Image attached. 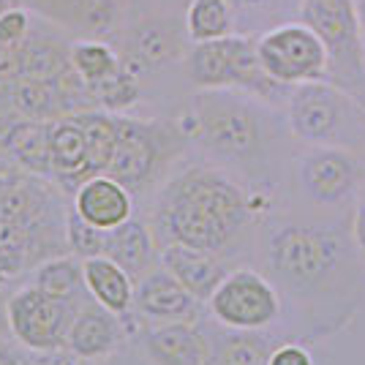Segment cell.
<instances>
[{"label":"cell","instance_id":"cell-2","mask_svg":"<svg viewBox=\"0 0 365 365\" xmlns=\"http://www.w3.org/2000/svg\"><path fill=\"white\" fill-rule=\"evenodd\" d=\"M267 213L270 197L245 185L229 169L191 164L161 182L148 221L158 245H194L235 264L259 251Z\"/></svg>","mask_w":365,"mask_h":365},{"label":"cell","instance_id":"cell-26","mask_svg":"<svg viewBox=\"0 0 365 365\" xmlns=\"http://www.w3.org/2000/svg\"><path fill=\"white\" fill-rule=\"evenodd\" d=\"M71 66L93 96L98 85H104L120 71L123 58L104 38H76L71 41Z\"/></svg>","mask_w":365,"mask_h":365},{"label":"cell","instance_id":"cell-30","mask_svg":"<svg viewBox=\"0 0 365 365\" xmlns=\"http://www.w3.org/2000/svg\"><path fill=\"white\" fill-rule=\"evenodd\" d=\"M33 31V14L25 3H16L0 14V46H19Z\"/></svg>","mask_w":365,"mask_h":365},{"label":"cell","instance_id":"cell-19","mask_svg":"<svg viewBox=\"0 0 365 365\" xmlns=\"http://www.w3.org/2000/svg\"><path fill=\"white\" fill-rule=\"evenodd\" d=\"M134 194L109 175L85 180L71 197V210L96 229H115L134 218Z\"/></svg>","mask_w":365,"mask_h":365},{"label":"cell","instance_id":"cell-36","mask_svg":"<svg viewBox=\"0 0 365 365\" xmlns=\"http://www.w3.org/2000/svg\"><path fill=\"white\" fill-rule=\"evenodd\" d=\"M357 3V16H360V31H363V41H365V0H354Z\"/></svg>","mask_w":365,"mask_h":365},{"label":"cell","instance_id":"cell-7","mask_svg":"<svg viewBox=\"0 0 365 365\" xmlns=\"http://www.w3.org/2000/svg\"><path fill=\"white\" fill-rule=\"evenodd\" d=\"M185 76L197 91H240L270 107L287 104L292 91L264 71L257 38L235 33L191 46L185 52Z\"/></svg>","mask_w":365,"mask_h":365},{"label":"cell","instance_id":"cell-4","mask_svg":"<svg viewBox=\"0 0 365 365\" xmlns=\"http://www.w3.org/2000/svg\"><path fill=\"white\" fill-rule=\"evenodd\" d=\"M66 194L46 178L0 155V257L11 281L68 251Z\"/></svg>","mask_w":365,"mask_h":365},{"label":"cell","instance_id":"cell-29","mask_svg":"<svg viewBox=\"0 0 365 365\" xmlns=\"http://www.w3.org/2000/svg\"><path fill=\"white\" fill-rule=\"evenodd\" d=\"M104 232L107 229H96L88 221H82L68 205V221H66V240L68 251L79 259L104 257Z\"/></svg>","mask_w":365,"mask_h":365},{"label":"cell","instance_id":"cell-6","mask_svg":"<svg viewBox=\"0 0 365 365\" xmlns=\"http://www.w3.org/2000/svg\"><path fill=\"white\" fill-rule=\"evenodd\" d=\"M287 128L303 145H330L365 155V104L327 79L303 82L284 104Z\"/></svg>","mask_w":365,"mask_h":365},{"label":"cell","instance_id":"cell-10","mask_svg":"<svg viewBox=\"0 0 365 365\" xmlns=\"http://www.w3.org/2000/svg\"><path fill=\"white\" fill-rule=\"evenodd\" d=\"M207 317L229 330L267 333L284 317V297L264 270L240 264L210 294Z\"/></svg>","mask_w":365,"mask_h":365},{"label":"cell","instance_id":"cell-23","mask_svg":"<svg viewBox=\"0 0 365 365\" xmlns=\"http://www.w3.org/2000/svg\"><path fill=\"white\" fill-rule=\"evenodd\" d=\"M205 330L210 341L207 365H267L270 351L278 344L270 330L267 333L229 330L210 317H205Z\"/></svg>","mask_w":365,"mask_h":365},{"label":"cell","instance_id":"cell-28","mask_svg":"<svg viewBox=\"0 0 365 365\" xmlns=\"http://www.w3.org/2000/svg\"><path fill=\"white\" fill-rule=\"evenodd\" d=\"M139 96H142L139 93V76L131 68H125V63H123V68L118 74L93 91V101H96V107L104 109V112L125 115L128 109L139 104Z\"/></svg>","mask_w":365,"mask_h":365},{"label":"cell","instance_id":"cell-38","mask_svg":"<svg viewBox=\"0 0 365 365\" xmlns=\"http://www.w3.org/2000/svg\"><path fill=\"white\" fill-rule=\"evenodd\" d=\"M232 3V9H237V6H245V3H251V0H229Z\"/></svg>","mask_w":365,"mask_h":365},{"label":"cell","instance_id":"cell-37","mask_svg":"<svg viewBox=\"0 0 365 365\" xmlns=\"http://www.w3.org/2000/svg\"><path fill=\"white\" fill-rule=\"evenodd\" d=\"M16 3H22V0H0V14H3L6 9H11V6H16Z\"/></svg>","mask_w":365,"mask_h":365},{"label":"cell","instance_id":"cell-22","mask_svg":"<svg viewBox=\"0 0 365 365\" xmlns=\"http://www.w3.org/2000/svg\"><path fill=\"white\" fill-rule=\"evenodd\" d=\"M49 139H52V120H31V118L16 115L14 123L6 131V137H3L0 155L9 158L16 167L38 175V178L52 180Z\"/></svg>","mask_w":365,"mask_h":365},{"label":"cell","instance_id":"cell-8","mask_svg":"<svg viewBox=\"0 0 365 365\" xmlns=\"http://www.w3.org/2000/svg\"><path fill=\"white\" fill-rule=\"evenodd\" d=\"M300 22L327 49V82L349 91L365 104V41L354 0H300Z\"/></svg>","mask_w":365,"mask_h":365},{"label":"cell","instance_id":"cell-11","mask_svg":"<svg viewBox=\"0 0 365 365\" xmlns=\"http://www.w3.org/2000/svg\"><path fill=\"white\" fill-rule=\"evenodd\" d=\"M79 305L52 297L44 289L25 284L6 300V324L19 346L36 357L66 354V338Z\"/></svg>","mask_w":365,"mask_h":365},{"label":"cell","instance_id":"cell-24","mask_svg":"<svg viewBox=\"0 0 365 365\" xmlns=\"http://www.w3.org/2000/svg\"><path fill=\"white\" fill-rule=\"evenodd\" d=\"M85 267V284L96 303L120 314V317H134V289L137 281L128 270H123L115 259L109 257H91L82 259Z\"/></svg>","mask_w":365,"mask_h":365},{"label":"cell","instance_id":"cell-17","mask_svg":"<svg viewBox=\"0 0 365 365\" xmlns=\"http://www.w3.org/2000/svg\"><path fill=\"white\" fill-rule=\"evenodd\" d=\"M46 22H55L82 38H107L118 31L123 0H22Z\"/></svg>","mask_w":365,"mask_h":365},{"label":"cell","instance_id":"cell-12","mask_svg":"<svg viewBox=\"0 0 365 365\" xmlns=\"http://www.w3.org/2000/svg\"><path fill=\"white\" fill-rule=\"evenodd\" d=\"M257 49L264 71L287 88L327 79V49L305 22L275 25L259 36Z\"/></svg>","mask_w":365,"mask_h":365},{"label":"cell","instance_id":"cell-21","mask_svg":"<svg viewBox=\"0 0 365 365\" xmlns=\"http://www.w3.org/2000/svg\"><path fill=\"white\" fill-rule=\"evenodd\" d=\"M161 245L153 235L148 218H128L125 224L104 232V257L115 259L137 281L158 264Z\"/></svg>","mask_w":365,"mask_h":365},{"label":"cell","instance_id":"cell-18","mask_svg":"<svg viewBox=\"0 0 365 365\" xmlns=\"http://www.w3.org/2000/svg\"><path fill=\"white\" fill-rule=\"evenodd\" d=\"M52 180L66 197H74V191L85 180H91V161H88V137L79 115H63L52 120Z\"/></svg>","mask_w":365,"mask_h":365},{"label":"cell","instance_id":"cell-27","mask_svg":"<svg viewBox=\"0 0 365 365\" xmlns=\"http://www.w3.org/2000/svg\"><path fill=\"white\" fill-rule=\"evenodd\" d=\"M235 25V9L229 0H191L185 11V36L199 41H213L232 36Z\"/></svg>","mask_w":365,"mask_h":365},{"label":"cell","instance_id":"cell-14","mask_svg":"<svg viewBox=\"0 0 365 365\" xmlns=\"http://www.w3.org/2000/svg\"><path fill=\"white\" fill-rule=\"evenodd\" d=\"M134 341L153 365H207L210 354L205 319L164 322V324L137 319Z\"/></svg>","mask_w":365,"mask_h":365},{"label":"cell","instance_id":"cell-33","mask_svg":"<svg viewBox=\"0 0 365 365\" xmlns=\"http://www.w3.org/2000/svg\"><path fill=\"white\" fill-rule=\"evenodd\" d=\"M0 365H38V357L19 346L14 338H0Z\"/></svg>","mask_w":365,"mask_h":365},{"label":"cell","instance_id":"cell-25","mask_svg":"<svg viewBox=\"0 0 365 365\" xmlns=\"http://www.w3.org/2000/svg\"><path fill=\"white\" fill-rule=\"evenodd\" d=\"M28 284L44 289L52 297H61L66 303H85L91 297L88 284H85V267H82V259L66 251L58 257L44 259L41 264H36L31 273H28Z\"/></svg>","mask_w":365,"mask_h":365},{"label":"cell","instance_id":"cell-5","mask_svg":"<svg viewBox=\"0 0 365 365\" xmlns=\"http://www.w3.org/2000/svg\"><path fill=\"white\" fill-rule=\"evenodd\" d=\"M118 118V148L107 175L123 182L134 197H148L161 188L175 164L191 148L180 118Z\"/></svg>","mask_w":365,"mask_h":365},{"label":"cell","instance_id":"cell-34","mask_svg":"<svg viewBox=\"0 0 365 365\" xmlns=\"http://www.w3.org/2000/svg\"><path fill=\"white\" fill-rule=\"evenodd\" d=\"M38 365H79L71 354H58V357H38Z\"/></svg>","mask_w":365,"mask_h":365},{"label":"cell","instance_id":"cell-35","mask_svg":"<svg viewBox=\"0 0 365 365\" xmlns=\"http://www.w3.org/2000/svg\"><path fill=\"white\" fill-rule=\"evenodd\" d=\"M11 284V278H9V270H6V264H3V257H0V292L6 289Z\"/></svg>","mask_w":365,"mask_h":365},{"label":"cell","instance_id":"cell-32","mask_svg":"<svg viewBox=\"0 0 365 365\" xmlns=\"http://www.w3.org/2000/svg\"><path fill=\"white\" fill-rule=\"evenodd\" d=\"M79 365H153V363L145 357V351L137 346V341L131 338L123 349H118L115 354L104 357V360H96V363H79Z\"/></svg>","mask_w":365,"mask_h":365},{"label":"cell","instance_id":"cell-1","mask_svg":"<svg viewBox=\"0 0 365 365\" xmlns=\"http://www.w3.org/2000/svg\"><path fill=\"white\" fill-rule=\"evenodd\" d=\"M262 270L284 305L303 317V344L344 330L365 294V259L341 221L278 218L264 224L259 240Z\"/></svg>","mask_w":365,"mask_h":365},{"label":"cell","instance_id":"cell-9","mask_svg":"<svg viewBox=\"0 0 365 365\" xmlns=\"http://www.w3.org/2000/svg\"><path fill=\"white\" fill-rule=\"evenodd\" d=\"M294 180L311 207L354 210L365 188V155L346 148L305 145L294 158Z\"/></svg>","mask_w":365,"mask_h":365},{"label":"cell","instance_id":"cell-13","mask_svg":"<svg viewBox=\"0 0 365 365\" xmlns=\"http://www.w3.org/2000/svg\"><path fill=\"white\" fill-rule=\"evenodd\" d=\"M134 327H137L134 317H120L88 297L85 303H79L71 319L68 338H66V354H71L76 363L104 360L134 338Z\"/></svg>","mask_w":365,"mask_h":365},{"label":"cell","instance_id":"cell-20","mask_svg":"<svg viewBox=\"0 0 365 365\" xmlns=\"http://www.w3.org/2000/svg\"><path fill=\"white\" fill-rule=\"evenodd\" d=\"M158 262H161V267H167L169 273L175 275L182 287L191 292L194 297H199L205 305L210 300V294L218 289V284L232 270V262L185 243L161 245Z\"/></svg>","mask_w":365,"mask_h":365},{"label":"cell","instance_id":"cell-3","mask_svg":"<svg viewBox=\"0 0 365 365\" xmlns=\"http://www.w3.org/2000/svg\"><path fill=\"white\" fill-rule=\"evenodd\" d=\"M180 123L210 164L229 169L264 197L278 188L281 128L270 104L240 91H197Z\"/></svg>","mask_w":365,"mask_h":365},{"label":"cell","instance_id":"cell-31","mask_svg":"<svg viewBox=\"0 0 365 365\" xmlns=\"http://www.w3.org/2000/svg\"><path fill=\"white\" fill-rule=\"evenodd\" d=\"M267 365H317V360L303 341H278Z\"/></svg>","mask_w":365,"mask_h":365},{"label":"cell","instance_id":"cell-16","mask_svg":"<svg viewBox=\"0 0 365 365\" xmlns=\"http://www.w3.org/2000/svg\"><path fill=\"white\" fill-rule=\"evenodd\" d=\"M182 33H185V22L180 28L175 19H164V16H150V19L137 22L134 28H128L125 38H123L120 58L125 68L142 76L180 61Z\"/></svg>","mask_w":365,"mask_h":365},{"label":"cell","instance_id":"cell-15","mask_svg":"<svg viewBox=\"0 0 365 365\" xmlns=\"http://www.w3.org/2000/svg\"><path fill=\"white\" fill-rule=\"evenodd\" d=\"M205 314H207V305L185 289L167 267H161V262L142 278H137L134 317L139 322H153V324L199 322L205 319Z\"/></svg>","mask_w":365,"mask_h":365}]
</instances>
